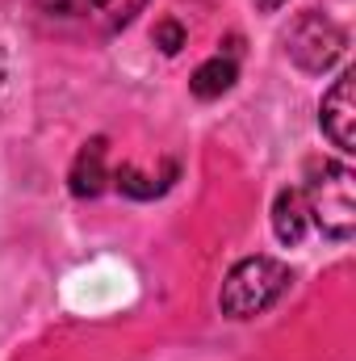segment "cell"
Wrapping results in <instances>:
<instances>
[{
	"instance_id": "8992f818",
	"label": "cell",
	"mask_w": 356,
	"mask_h": 361,
	"mask_svg": "<svg viewBox=\"0 0 356 361\" xmlns=\"http://www.w3.org/2000/svg\"><path fill=\"white\" fill-rule=\"evenodd\" d=\"M105 160H109V143H105L101 135L89 139V143L76 152L72 173H68V185H72V193H76V197H96V193L105 189V180H109Z\"/></svg>"
},
{
	"instance_id": "9c48e42d",
	"label": "cell",
	"mask_w": 356,
	"mask_h": 361,
	"mask_svg": "<svg viewBox=\"0 0 356 361\" xmlns=\"http://www.w3.org/2000/svg\"><path fill=\"white\" fill-rule=\"evenodd\" d=\"M113 180H117V189L126 193V197H139V202H147V197H160L172 180H177V169H168L164 177H147V173H139L134 164H122L117 173H113Z\"/></svg>"
},
{
	"instance_id": "30bf717a",
	"label": "cell",
	"mask_w": 356,
	"mask_h": 361,
	"mask_svg": "<svg viewBox=\"0 0 356 361\" xmlns=\"http://www.w3.org/2000/svg\"><path fill=\"white\" fill-rule=\"evenodd\" d=\"M155 47H160L164 55H177L180 47H184V30H180V21H160V25H155Z\"/></svg>"
},
{
	"instance_id": "6da1fadb",
	"label": "cell",
	"mask_w": 356,
	"mask_h": 361,
	"mask_svg": "<svg viewBox=\"0 0 356 361\" xmlns=\"http://www.w3.org/2000/svg\"><path fill=\"white\" fill-rule=\"evenodd\" d=\"M289 286H293L289 265H281L272 257H248V261H239L235 269L227 273V281H222V294H218L222 315H231V319H256V315H265L272 302H281L289 294Z\"/></svg>"
},
{
	"instance_id": "3957f363",
	"label": "cell",
	"mask_w": 356,
	"mask_h": 361,
	"mask_svg": "<svg viewBox=\"0 0 356 361\" xmlns=\"http://www.w3.org/2000/svg\"><path fill=\"white\" fill-rule=\"evenodd\" d=\"M348 47V34L327 17V13H302L289 34H285V51L302 72H327Z\"/></svg>"
},
{
	"instance_id": "277c9868",
	"label": "cell",
	"mask_w": 356,
	"mask_h": 361,
	"mask_svg": "<svg viewBox=\"0 0 356 361\" xmlns=\"http://www.w3.org/2000/svg\"><path fill=\"white\" fill-rule=\"evenodd\" d=\"M356 76L352 72H344L331 92L323 97V105H319V122H323V130H327V139L344 152V156H352L356 152Z\"/></svg>"
},
{
	"instance_id": "5b68a950",
	"label": "cell",
	"mask_w": 356,
	"mask_h": 361,
	"mask_svg": "<svg viewBox=\"0 0 356 361\" xmlns=\"http://www.w3.org/2000/svg\"><path fill=\"white\" fill-rule=\"evenodd\" d=\"M147 0H42V8L51 17H72V21H89L92 30H122L134 21V13Z\"/></svg>"
},
{
	"instance_id": "7a4b0ae2",
	"label": "cell",
	"mask_w": 356,
	"mask_h": 361,
	"mask_svg": "<svg viewBox=\"0 0 356 361\" xmlns=\"http://www.w3.org/2000/svg\"><path fill=\"white\" fill-rule=\"evenodd\" d=\"M302 197H306L310 223H319L323 235H331L340 244L352 240V231H356V177H352V169H344V164L314 169L310 180L302 185Z\"/></svg>"
},
{
	"instance_id": "ba28073f",
	"label": "cell",
	"mask_w": 356,
	"mask_h": 361,
	"mask_svg": "<svg viewBox=\"0 0 356 361\" xmlns=\"http://www.w3.org/2000/svg\"><path fill=\"white\" fill-rule=\"evenodd\" d=\"M235 76H239L235 59H231V55H214V59H205V63H201V68L193 72L189 89H193V97H197V101H214V97L231 92Z\"/></svg>"
},
{
	"instance_id": "8fae6325",
	"label": "cell",
	"mask_w": 356,
	"mask_h": 361,
	"mask_svg": "<svg viewBox=\"0 0 356 361\" xmlns=\"http://www.w3.org/2000/svg\"><path fill=\"white\" fill-rule=\"evenodd\" d=\"M285 0H256V8H265V13H272V8H281Z\"/></svg>"
},
{
	"instance_id": "52a82bcc",
	"label": "cell",
	"mask_w": 356,
	"mask_h": 361,
	"mask_svg": "<svg viewBox=\"0 0 356 361\" xmlns=\"http://www.w3.org/2000/svg\"><path fill=\"white\" fill-rule=\"evenodd\" d=\"M310 227V214H306V197L302 189H281L276 202H272V231L281 244H298Z\"/></svg>"
},
{
	"instance_id": "7c38bea8",
	"label": "cell",
	"mask_w": 356,
	"mask_h": 361,
	"mask_svg": "<svg viewBox=\"0 0 356 361\" xmlns=\"http://www.w3.org/2000/svg\"><path fill=\"white\" fill-rule=\"evenodd\" d=\"M4 72H8V63H4V47H0V89H4Z\"/></svg>"
}]
</instances>
